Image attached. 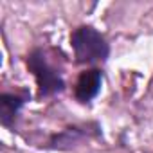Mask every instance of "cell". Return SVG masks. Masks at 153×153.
<instances>
[{
	"instance_id": "1",
	"label": "cell",
	"mask_w": 153,
	"mask_h": 153,
	"mask_svg": "<svg viewBox=\"0 0 153 153\" xmlns=\"http://www.w3.org/2000/svg\"><path fill=\"white\" fill-rule=\"evenodd\" d=\"M70 47L74 58L81 65L105 63L110 54V45L106 38L92 25H81L70 34Z\"/></svg>"
},
{
	"instance_id": "2",
	"label": "cell",
	"mask_w": 153,
	"mask_h": 153,
	"mask_svg": "<svg viewBox=\"0 0 153 153\" xmlns=\"http://www.w3.org/2000/svg\"><path fill=\"white\" fill-rule=\"evenodd\" d=\"M27 68L33 72L34 79H36L40 97H51L54 94H59L65 88L61 72L51 65L47 52L43 49H34L27 56Z\"/></svg>"
},
{
	"instance_id": "3",
	"label": "cell",
	"mask_w": 153,
	"mask_h": 153,
	"mask_svg": "<svg viewBox=\"0 0 153 153\" xmlns=\"http://www.w3.org/2000/svg\"><path fill=\"white\" fill-rule=\"evenodd\" d=\"M101 85H103V72L99 68H88L79 74L78 81H76L74 96L79 103H88L99 94Z\"/></svg>"
},
{
	"instance_id": "4",
	"label": "cell",
	"mask_w": 153,
	"mask_h": 153,
	"mask_svg": "<svg viewBox=\"0 0 153 153\" xmlns=\"http://www.w3.org/2000/svg\"><path fill=\"white\" fill-rule=\"evenodd\" d=\"M31 99L29 92L24 90L20 94H2L0 96V123L6 128H13L20 110L24 108V105Z\"/></svg>"
}]
</instances>
